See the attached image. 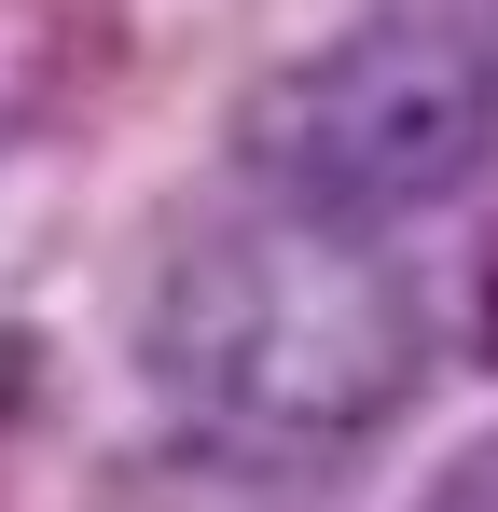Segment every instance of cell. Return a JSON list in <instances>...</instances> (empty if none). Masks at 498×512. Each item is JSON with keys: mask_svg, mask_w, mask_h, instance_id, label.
Masks as SVG:
<instances>
[{"mask_svg": "<svg viewBox=\"0 0 498 512\" xmlns=\"http://www.w3.org/2000/svg\"><path fill=\"white\" fill-rule=\"evenodd\" d=\"M139 360L180 416L208 429L249 471H291V457H346L415 402L429 374V319H415V277L346 222L305 208H263L222 222L166 263Z\"/></svg>", "mask_w": 498, "mask_h": 512, "instance_id": "cell-1", "label": "cell"}, {"mask_svg": "<svg viewBox=\"0 0 498 512\" xmlns=\"http://www.w3.org/2000/svg\"><path fill=\"white\" fill-rule=\"evenodd\" d=\"M236 153L263 208H305L346 236H388L415 208L471 194L498 167V56L457 14H374L332 28L291 70H263L236 111Z\"/></svg>", "mask_w": 498, "mask_h": 512, "instance_id": "cell-2", "label": "cell"}, {"mask_svg": "<svg viewBox=\"0 0 498 512\" xmlns=\"http://www.w3.org/2000/svg\"><path fill=\"white\" fill-rule=\"evenodd\" d=\"M429 512H498V443H471V457L429 485Z\"/></svg>", "mask_w": 498, "mask_h": 512, "instance_id": "cell-3", "label": "cell"}]
</instances>
